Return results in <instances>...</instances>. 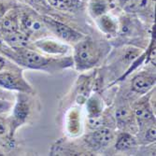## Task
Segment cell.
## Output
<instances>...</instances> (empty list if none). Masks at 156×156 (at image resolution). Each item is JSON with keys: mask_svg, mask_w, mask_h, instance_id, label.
Listing matches in <instances>:
<instances>
[{"mask_svg": "<svg viewBox=\"0 0 156 156\" xmlns=\"http://www.w3.org/2000/svg\"><path fill=\"white\" fill-rule=\"evenodd\" d=\"M102 123H103V120L100 118V116H92L89 119V125L91 128L93 129H97L102 127Z\"/></svg>", "mask_w": 156, "mask_h": 156, "instance_id": "d6986e66", "label": "cell"}, {"mask_svg": "<svg viewBox=\"0 0 156 156\" xmlns=\"http://www.w3.org/2000/svg\"><path fill=\"white\" fill-rule=\"evenodd\" d=\"M49 3L58 9H70L78 6L77 0H48Z\"/></svg>", "mask_w": 156, "mask_h": 156, "instance_id": "e0dca14e", "label": "cell"}, {"mask_svg": "<svg viewBox=\"0 0 156 156\" xmlns=\"http://www.w3.org/2000/svg\"><path fill=\"white\" fill-rule=\"evenodd\" d=\"M22 23H23V26L25 29V31L29 34L38 33L44 29L43 23H42L39 20H37L30 15H23Z\"/></svg>", "mask_w": 156, "mask_h": 156, "instance_id": "30bf717a", "label": "cell"}, {"mask_svg": "<svg viewBox=\"0 0 156 156\" xmlns=\"http://www.w3.org/2000/svg\"><path fill=\"white\" fill-rule=\"evenodd\" d=\"M116 118L119 124H129L133 120V111L127 107H122L116 111Z\"/></svg>", "mask_w": 156, "mask_h": 156, "instance_id": "9a60e30c", "label": "cell"}, {"mask_svg": "<svg viewBox=\"0 0 156 156\" xmlns=\"http://www.w3.org/2000/svg\"><path fill=\"white\" fill-rule=\"evenodd\" d=\"M155 137H156L155 126H151V128H149L148 131L146 132L145 139L147 142H153V141H155Z\"/></svg>", "mask_w": 156, "mask_h": 156, "instance_id": "ffe728a7", "label": "cell"}, {"mask_svg": "<svg viewBox=\"0 0 156 156\" xmlns=\"http://www.w3.org/2000/svg\"><path fill=\"white\" fill-rule=\"evenodd\" d=\"M113 139L112 132L108 128H100L95 129L94 132H93L88 136V142L94 148H102L105 146H108Z\"/></svg>", "mask_w": 156, "mask_h": 156, "instance_id": "5b68a950", "label": "cell"}, {"mask_svg": "<svg viewBox=\"0 0 156 156\" xmlns=\"http://www.w3.org/2000/svg\"><path fill=\"white\" fill-rule=\"evenodd\" d=\"M50 25L56 35L67 42H78L82 38V35L80 33L71 29L70 27L63 23L51 21L50 22Z\"/></svg>", "mask_w": 156, "mask_h": 156, "instance_id": "277c9868", "label": "cell"}, {"mask_svg": "<svg viewBox=\"0 0 156 156\" xmlns=\"http://www.w3.org/2000/svg\"><path fill=\"white\" fill-rule=\"evenodd\" d=\"M0 87L23 92H28L31 90L23 80L20 79V77L15 74L9 72H0Z\"/></svg>", "mask_w": 156, "mask_h": 156, "instance_id": "3957f363", "label": "cell"}, {"mask_svg": "<svg viewBox=\"0 0 156 156\" xmlns=\"http://www.w3.org/2000/svg\"><path fill=\"white\" fill-rule=\"evenodd\" d=\"M6 131V128H5V125L3 124V122L0 121V135H3Z\"/></svg>", "mask_w": 156, "mask_h": 156, "instance_id": "cb8c5ba5", "label": "cell"}, {"mask_svg": "<svg viewBox=\"0 0 156 156\" xmlns=\"http://www.w3.org/2000/svg\"><path fill=\"white\" fill-rule=\"evenodd\" d=\"M136 145V138L132 135H130L128 133H122L118 137L117 143H116V149L118 151H123L131 150Z\"/></svg>", "mask_w": 156, "mask_h": 156, "instance_id": "7c38bea8", "label": "cell"}, {"mask_svg": "<svg viewBox=\"0 0 156 156\" xmlns=\"http://www.w3.org/2000/svg\"><path fill=\"white\" fill-rule=\"evenodd\" d=\"M33 2H35V3H39V2H41L42 0H32Z\"/></svg>", "mask_w": 156, "mask_h": 156, "instance_id": "83f0119b", "label": "cell"}, {"mask_svg": "<svg viewBox=\"0 0 156 156\" xmlns=\"http://www.w3.org/2000/svg\"><path fill=\"white\" fill-rule=\"evenodd\" d=\"M126 1H127V0H120V3H121V5H122V6H123V5H124V3H125Z\"/></svg>", "mask_w": 156, "mask_h": 156, "instance_id": "4316f807", "label": "cell"}, {"mask_svg": "<svg viewBox=\"0 0 156 156\" xmlns=\"http://www.w3.org/2000/svg\"><path fill=\"white\" fill-rule=\"evenodd\" d=\"M149 5V0H127L123 8L127 12H137L146 9Z\"/></svg>", "mask_w": 156, "mask_h": 156, "instance_id": "4fadbf2b", "label": "cell"}, {"mask_svg": "<svg viewBox=\"0 0 156 156\" xmlns=\"http://www.w3.org/2000/svg\"><path fill=\"white\" fill-rule=\"evenodd\" d=\"M36 46L42 51L49 54H64L68 51V47L66 45L53 40H41L37 42Z\"/></svg>", "mask_w": 156, "mask_h": 156, "instance_id": "52a82bcc", "label": "cell"}, {"mask_svg": "<svg viewBox=\"0 0 156 156\" xmlns=\"http://www.w3.org/2000/svg\"><path fill=\"white\" fill-rule=\"evenodd\" d=\"M155 83V78L146 74L136 76L132 80V89L137 94L147 93Z\"/></svg>", "mask_w": 156, "mask_h": 156, "instance_id": "8992f818", "label": "cell"}, {"mask_svg": "<svg viewBox=\"0 0 156 156\" xmlns=\"http://www.w3.org/2000/svg\"><path fill=\"white\" fill-rule=\"evenodd\" d=\"M74 59L78 69H86L96 64L99 59V49L91 40L80 41L77 44Z\"/></svg>", "mask_w": 156, "mask_h": 156, "instance_id": "6da1fadb", "label": "cell"}, {"mask_svg": "<svg viewBox=\"0 0 156 156\" xmlns=\"http://www.w3.org/2000/svg\"><path fill=\"white\" fill-rule=\"evenodd\" d=\"M107 10V5L103 0H94L91 4V12L94 16H101Z\"/></svg>", "mask_w": 156, "mask_h": 156, "instance_id": "ac0fdd59", "label": "cell"}, {"mask_svg": "<svg viewBox=\"0 0 156 156\" xmlns=\"http://www.w3.org/2000/svg\"><path fill=\"white\" fill-rule=\"evenodd\" d=\"M6 66V60L2 57V56H0V71L5 67Z\"/></svg>", "mask_w": 156, "mask_h": 156, "instance_id": "603a6c76", "label": "cell"}, {"mask_svg": "<svg viewBox=\"0 0 156 156\" xmlns=\"http://www.w3.org/2000/svg\"><path fill=\"white\" fill-rule=\"evenodd\" d=\"M0 98L1 99H9V98H10V95H9V93H7L6 91H4V90H2V89H0Z\"/></svg>", "mask_w": 156, "mask_h": 156, "instance_id": "7402d4cb", "label": "cell"}, {"mask_svg": "<svg viewBox=\"0 0 156 156\" xmlns=\"http://www.w3.org/2000/svg\"><path fill=\"white\" fill-rule=\"evenodd\" d=\"M3 14H4V8H3L2 4L0 3V19L3 17Z\"/></svg>", "mask_w": 156, "mask_h": 156, "instance_id": "d4e9b609", "label": "cell"}, {"mask_svg": "<svg viewBox=\"0 0 156 156\" xmlns=\"http://www.w3.org/2000/svg\"><path fill=\"white\" fill-rule=\"evenodd\" d=\"M14 50H15V51L11 54V58L16 60L18 63L30 68H36V69L45 68L48 66H50L51 62L53 61L28 49L20 48Z\"/></svg>", "mask_w": 156, "mask_h": 156, "instance_id": "7a4b0ae2", "label": "cell"}, {"mask_svg": "<svg viewBox=\"0 0 156 156\" xmlns=\"http://www.w3.org/2000/svg\"><path fill=\"white\" fill-rule=\"evenodd\" d=\"M5 46H4V40L2 39V37H0V51H2V49H4Z\"/></svg>", "mask_w": 156, "mask_h": 156, "instance_id": "484cf974", "label": "cell"}, {"mask_svg": "<svg viewBox=\"0 0 156 156\" xmlns=\"http://www.w3.org/2000/svg\"><path fill=\"white\" fill-rule=\"evenodd\" d=\"M28 113H29V105L27 103V99L21 96L14 108V121L17 124L22 123L28 116Z\"/></svg>", "mask_w": 156, "mask_h": 156, "instance_id": "9c48e42d", "label": "cell"}, {"mask_svg": "<svg viewBox=\"0 0 156 156\" xmlns=\"http://www.w3.org/2000/svg\"><path fill=\"white\" fill-rule=\"evenodd\" d=\"M11 108V104L9 101L6 100V99L0 98V113L7 112Z\"/></svg>", "mask_w": 156, "mask_h": 156, "instance_id": "44dd1931", "label": "cell"}, {"mask_svg": "<svg viewBox=\"0 0 156 156\" xmlns=\"http://www.w3.org/2000/svg\"><path fill=\"white\" fill-rule=\"evenodd\" d=\"M5 40L13 49L25 48V47H27L28 44H29L27 36L25 34L20 33L18 31L14 32V33H10V34H6Z\"/></svg>", "mask_w": 156, "mask_h": 156, "instance_id": "ba28073f", "label": "cell"}, {"mask_svg": "<svg viewBox=\"0 0 156 156\" xmlns=\"http://www.w3.org/2000/svg\"><path fill=\"white\" fill-rule=\"evenodd\" d=\"M99 26L101 29L108 34H114L117 30V24L108 16H102L99 20Z\"/></svg>", "mask_w": 156, "mask_h": 156, "instance_id": "2e32d148", "label": "cell"}, {"mask_svg": "<svg viewBox=\"0 0 156 156\" xmlns=\"http://www.w3.org/2000/svg\"><path fill=\"white\" fill-rule=\"evenodd\" d=\"M135 115L140 125L152 119V112L147 103H140L135 108Z\"/></svg>", "mask_w": 156, "mask_h": 156, "instance_id": "8fae6325", "label": "cell"}, {"mask_svg": "<svg viewBox=\"0 0 156 156\" xmlns=\"http://www.w3.org/2000/svg\"><path fill=\"white\" fill-rule=\"evenodd\" d=\"M1 28L5 34L17 32L19 29V23H18L17 18L14 16L6 17L1 22Z\"/></svg>", "mask_w": 156, "mask_h": 156, "instance_id": "5bb4252c", "label": "cell"}]
</instances>
